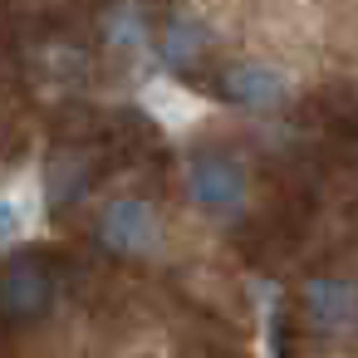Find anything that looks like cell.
<instances>
[{
  "label": "cell",
  "mask_w": 358,
  "mask_h": 358,
  "mask_svg": "<svg viewBox=\"0 0 358 358\" xmlns=\"http://www.w3.org/2000/svg\"><path fill=\"white\" fill-rule=\"evenodd\" d=\"M221 84H226V99L241 103V108H275V103H285V79L275 69H265V64H241Z\"/></svg>",
  "instance_id": "obj_5"
},
{
  "label": "cell",
  "mask_w": 358,
  "mask_h": 358,
  "mask_svg": "<svg viewBox=\"0 0 358 358\" xmlns=\"http://www.w3.org/2000/svg\"><path fill=\"white\" fill-rule=\"evenodd\" d=\"M299 319L309 334H348L358 324V289L348 280L319 275L299 289Z\"/></svg>",
  "instance_id": "obj_4"
},
{
  "label": "cell",
  "mask_w": 358,
  "mask_h": 358,
  "mask_svg": "<svg viewBox=\"0 0 358 358\" xmlns=\"http://www.w3.org/2000/svg\"><path fill=\"white\" fill-rule=\"evenodd\" d=\"M99 245L108 255H148L157 245V216L143 196H113L103 211H99Z\"/></svg>",
  "instance_id": "obj_2"
},
{
  "label": "cell",
  "mask_w": 358,
  "mask_h": 358,
  "mask_svg": "<svg viewBox=\"0 0 358 358\" xmlns=\"http://www.w3.org/2000/svg\"><path fill=\"white\" fill-rule=\"evenodd\" d=\"M55 299V270L40 260V255H20L0 270V314L25 324V319H40Z\"/></svg>",
  "instance_id": "obj_3"
},
{
  "label": "cell",
  "mask_w": 358,
  "mask_h": 358,
  "mask_svg": "<svg viewBox=\"0 0 358 358\" xmlns=\"http://www.w3.org/2000/svg\"><path fill=\"white\" fill-rule=\"evenodd\" d=\"M157 50H162L167 69H177V74H196V69L206 64V35H201L192 20H172Z\"/></svg>",
  "instance_id": "obj_6"
},
{
  "label": "cell",
  "mask_w": 358,
  "mask_h": 358,
  "mask_svg": "<svg viewBox=\"0 0 358 358\" xmlns=\"http://www.w3.org/2000/svg\"><path fill=\"white\" fill-rule=\"evenodd\" d=\"M187 192L192 201L216 216V221H236L250 201V182H245V167L231 157V152H196L192 157V172H187Z\"/></svg>",
  "instance_id": "obj_1"
},
{
  "label": "cell",
  "mask_w": 358,
  "mask_h": 358,
  "mask_svg": "<svg viewBox=\"0 0 358 358\" xmlns=\"http://www.w3.org/2000/svg\"><path fill=\"white\" fill-rule=\"evenodd\" d=\"M20 231H25V211H20L10 196H0V245H10Z\"/></svg>",
  "instance_id": "obj_7"
}]
</instances>
